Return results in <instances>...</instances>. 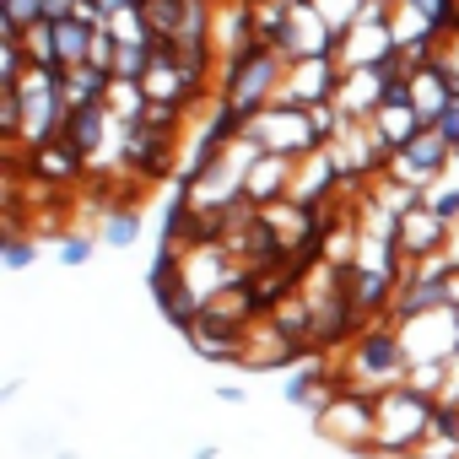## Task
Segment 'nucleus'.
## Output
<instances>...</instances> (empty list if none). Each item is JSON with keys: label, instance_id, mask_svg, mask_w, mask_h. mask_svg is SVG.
I'll list each match as a JSON object with an SVG mask.
<instances>
[{"label": "nucleus", "instance_id": "9d476101", "mask_svg": "<svg viewBox=\"0 0 459 459\" xmlns=\"http://www.w3.org/2000/svg\"><path fill=\"white\" fill-rule=\"evenodd\" d=\"M92 260V238H82V233H71V238H60V265H71V271H82Z\"/></svg>", "mask_w": 459, "mask_h": 459}, {"label": "nucleus", "instance_id": "4468645a", "mask_svg": "<svg viewBox=\"0 0 459 459\" xmlns=\"http://www.w3.org/2000/svg\"><path fill=\"white\" fill-rule=\"evenodd\" d=\"M195 459H221V448H211V443H205V448H195Z\"/></svg>", "mask_w": 459, "mask_h": 459}, {"label": "nucleus", "instance_id": "2eb2a0df", "mask_svg": "<svg viewBox=\"0 0 459 459\" xmlns=\"http://www.w3.org/2000/svg\"><path fill=\"white\" fill-rule=\"evenodd\" d=\"M55 459H82V454L76 448H55Z\"/></svg>", "mask_w": 459, "mask_h": 459}, {"label": "nucleus", "instance_id": "f257e3e1", "mask_svg": "<svg viewBox=\"0 0 459 459\" xmlns=\"http://www.w3.org/2000/svg\"><path fill=\"white\" fill-rule=\"evenodd\" d=\"M351 373H357V384H373V389H400L405 384V346H400V335L394 330H368L362 341H357V351H351Z\"/></svg>", "mask_w": 459, "mask_h": 459}, {"label": "nucleus", "instance_id": "f8f14e48", "mask_svg": "<svg viewBox=\"0 0 459 459\" xmlns=\"http://www.w3.org/2000/svg\"><path fill=\"white\" fill-rule=\"evenodd\" d=\"M216 400H227V405H244V400H249V389H238V384H216Z\"/></svg>", "mask_w": 459, "mask_h": 459}, {"label": "nucleus", "instance_id": "20e7f679", "mask_svg": "<svg viewBox=\"0 0 459 459\" xmlns=\"http://www.w3.org/2000/svg\"><path fill=\"white\" fill-rule=\"evenodd\" d=\"M443 227H448V221H437V216H432V211L421 205V211L411 216V227H400V244H405L411 255H427V249H437V238H443Z\"/></svg>", "mask_w": 459, "mask_h": 459}, {"label": "nucleus", "instance_id": "f03ea898", "mask_svg": "<svg viewBox=\"0 0 459 459\" xmlns=\"http://www.w3.org/2000/svg\"><path fill=\"white\" fill-rule=\"evenodd\" d=\"M448 152H454V146H448L437 130H421V135H416L400 157H405V173H411V178H427V173H443Z\"/></svg>", "mask_w": 459, "mask_h": 459}, {"label": "nucleus", "instance_id": "ddd939ff", "mask_svg": "<svg viewBox=\"0 0 459 459\" xmlns=\"http://www.w3.org/2000/svg\"><path fill=\"white\" fill-rule=\"evenodd\" d=\"M416 6H421L427 17H443V0H416Z\"/></svg>", "mask_w": 459, "mask_h": 459}, {"label": "nucleus", "instance_id": "39448f33", "mask_svg": "<svg viewBox=\"0 0 459 459\" xmlns=\"http://www.w3.org/2000/svg\"><path fill=\"white\" fill-rule=\"evenodd\" d=\"M135 238H141V211H135V205L114 211V216H108V227H103V244H108V249H130Z\"/></svg>", "mask_w": 459, "mask_h": 459}, {"label": "nucleus", "instance_id": "9b49d317", "mask_svg": "<svg viewBox=\"0 0 459 459\" xmlns=\"http://www.w3.org/2000/svg\"><path fill=\"white\" fill-rule=\"evenodd\" d=\"M427 211H432L437 221H454V216H459V189H437V195H427Z\"/></svg>", "mask_w": 459, "mask_h": 459}, {"label": "nucleus", "instance_id": "6e6552de", "mask_svg": "<svg viewBox=\"0 0 459 459\" xmlns=\"http://www.w3.org/2000/svg\"><path fill=\"white\" fill-rule=\"evenodd\" d=\"M281 394H287L292 405H314V400H319V373H314V368H308V373H292Z\"/></svg>", "mask_w": 459, "mask_h": 459}, {"label": "nucleus", "instance_id": "423d86ee", "mask_svg": "<svg viewBox=\"0 0 459 459\" xmlns=\"http://www.w3.org/2000/svg\"><path fill=\"white\" fill-rule=\"evenodd\" d=\"M114 76H119V82H141V76H146V44L114 49Z\"/></svg>", "mask_w": 459, "mask_h": 459}, {"label": "nucleus", "instance_id": "0eeeda50", "mask_svg": "<svg viewBox=\"0 0 459 459\" xmlns=\"http://www.w3.org/2000/svg\"><path fill=\"white\" fill-rule=\"evenodd\" d=\"M432 130H437L448 146H459V98H443V103L432 108Z\"/></svg>", "mask_w": 459, "mask_h": 459}, {"label": "nucleus", "instance_id": "1a4fd4ad", "mask_svg": "<svg viewBox=\"0 0 459 459\" xmlns=\"http://www.w3.org/2000/svg\"><path fill=\"white\" fill-rule=\"evenodd\" d=\"M0 260H6V271H28V265L39 260V244H28V238H6Z\"/></svg>", "mask_w": 459, "mask_h": 459}, {"label": "nucleus", "instance_id": "7ed1b4c3", "mask_svg": "<svg viewBox=\"0 0 459 459\" xmlns=\"http://www.w3.org/2000/svg\"><path fill=\"white\" fill-rule=\"evenodd\" d=\"M103 119H108L103 103L65 108V135H71V152H76V157H82V152H98V141H103Z\"/></svg>", "mask_w": 459, "mask_h": 459}]
</instances>
